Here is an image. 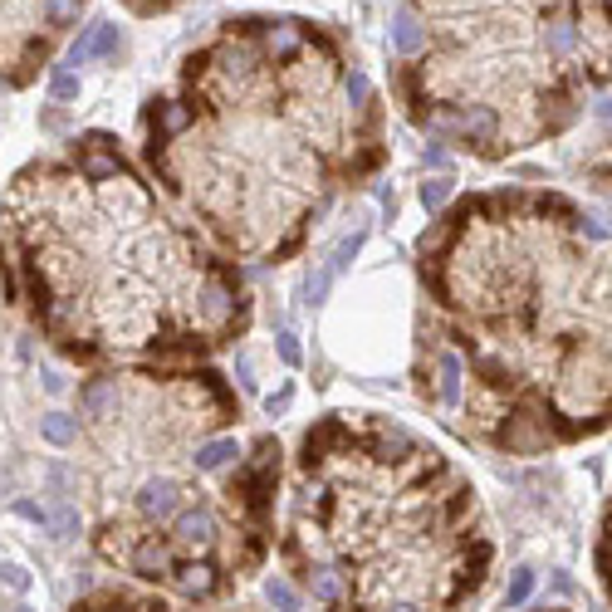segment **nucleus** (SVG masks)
<instances>
[{
  "mask_svg": "<svg viewBox=\"0 0 612 612\" xmlns=\"http://www.w3.org/2000/svg\"><path fill=\"white\" fill-rule=\"evenodd\" d=\"M148 167L235 255L279 260L378 167V94L309 20H226L148 108Z\"/></svg>",
  "mask_w": 612,
  "mask_h": 612,
  "instance_id": "obj_1",
  "label": "nucleus"
},
{
  "mask_svg": "<svg viewBox=\"0 0 612 612\" xmlns=\"http://www.w3.org/2000/svg\"><path fill=\"white\" fill-rule=\"evenodd\" d=\"M422 275L509 455L612 422V231L549 191H486L422 235Z\"/></svg>",
  "mask_w": 612,
  "mask_h": 612,
  "instance_id": "obj_2",
  "label": "nucleus"
},
{
  "mask_svg": "<svg viewBox=\"0 0 612 612\" xmlns=\"http://www.w3.org/2000/svg\"><path fill=\"white\" fill-rule=\"evenodd\" d=\"M426 50L402 64V103L480 157L554 138L612 84V0H412Z\"/></svg>",
  "mask_w": 612,
  "mask_h": 612,
  "instance_id": "obj_3",
  "label": "nucleus"
},
{
  "mask_svg": "<svg viewBox=\"0 0 612 612\" xmlns=\"http://www.w3.org/2000/svg\"><path fill=\"white\" fill-rule=\"evenodd\" d=\"M127 563H133V573L148 578V583L172 578V573H177V554H172V544H167V539H157V534H142L138 544H133V554H127Z\"/></svg>",
  "mask_w": 612,
  "mask_h": 612,
  "instance_id": "obj_4",
  "label": "nucleus"
},
{
  "mask_svg": "<svg viewBox=\"0 0 612 612\" xmlns=\"http://www.w3.org/2000/svg\"><path fill=\"white\" fill-rule=\"evenodd\" d=\"M138 509H142V519H152V524H167V519H177L181 515V486L172 480V475L148 480V486L138 490Z\"/></svg>",
  "mask_w": 612,
  "mask_h": 612,
  "instance_id": "obj_5",
  "label": "nucleus"
},
{
  "mask_svg": "<svg viewBox=\"0 0 612 612\" xmlns=\"http://www.w3.org/2000/svg\"><path fill=\"white\" fill-rule=\"evenodd\" d=\"M118 402H123V392H118V378H88L84 387H79V412L94 417V422L113 417V412H118Z\"/></svg>",
  "mask_w": 612,
  "mask_h": 612,
  "instance_id": "obj_6",
  "label": "nucleus"
},
{
  "mask_svg": "<svg viewBox=\"0 0 612 612\" xmlns=\"http://www.w3.org/2000/svg\"><path fill=\"white\" fill-rule=\"evenodd\" d=\"M216 515L206 505H191V509H181L177 519H172V534L181 539V544H191V549H206V544H211L216 539Z\"/></svg>",
  "mask_w": 612,
  "mask_h": 612,
  "instance_id": "obj_7",
  "label": "nucleus"
},
{
  "mask_svg": "<svg viewBox=\"0 0 612 612\" xmlns=\"http://www.w3.org/2000/svg\"><path fill=\"white\" fill-rule=\"evenodd\" d=\"M304 583L324 608H343V598H348V578L333 563H304Z\"/></svg>",
  "mask_w": 612,
  "mask_h": 612,
  "instance_id": "obj_8",
  "label": "nucleus"
},
{
  "mask_svg": "<svg viewBox=\"0 0 612 612\" xmlns=\"http://www.w3.org/2000/svg\"><path fill=\"white\" fill-rule=\"evenodd\" d=\"M172 583H177V593H187V598H211V593L221 588V573H216V563L191 559V563H177Z\"/></svg>",
  "mask_w": 612,
  "mask_h": 612,
  "instance_id": "obj_9",
  "label": "nucleus"
},
{
  "mask_svg": "<svg viewBox=\"0 0 612 612\" xmlns=\"http://www.w3.org/2000/svg\"><path fill=\"white\" fill-rule=\"evenodd\" d=\"M392 50H397L402 59H417V54L426 50V30H422L412 5H407V11L397 15V25H392Z\"/></svg>",
  "mask_w": 612,
  "mask_h": 612,
  "instance_id": "obj_10",
  "label": "nucleus"
},
{
  "mask_svg": "<svg viewBox=\"0 0 612 612\" xmlns=\"http://www.w3.org/2000/svg\"><path fill=\"white\" fill-rule=\"evenodd\" d=\"M40 432H44V441H54V446H74L79 441V422L69 412H50L40 422Z\"/></svg>",
  "mask_w": 612,
  "mask_h": 612,
  "instance_id": "obj_11",
  "label": "nucleus"
},
{
  "mask_svg": "<svg viewBox=\"0 0 612 612\" xmlns=\"http://www.w3.org/2000/svg\"><path fill=\"white\" fill-rule=\"evenodd\" d=\"M235 441H206V446H196V455H191V461H196V470H221V465H231L235 461Z\"/></svg>",
  "mask_w": 612,
  "mask_h": 612,
  "instance_id": "obj_12",
  "label": "nucleus"
},
{
  "mask_svg": "<svg viewBox=\"0 0 612 612\" xmlns=\"http://www.w3.org/2000/svg\"><path fill=\"white\" fill-rule=\"evenodd\" d=\"M363 241H368V226H358V231H353V235H343V241H338V250H333V260L324 264L328 275H338V270H348V260L363 250Z\"/></svg>",
  "mask_w": 612,
  "mask_h": 612,
  "instance_id": "obj_13",
  "label": "nucleus"
},
{
  "mask_svg": "<svg viewBox=\"0 0 612 612\" xmlns=\"http://www.w3.org/2000/svg\"><path fill=\"white\" fill-rule=\"evenodd\" d=\"M50 534H54V539H74V534H79V509H74V505L50 509Z\"/></svg>",
  "mask_w": 612,
  "mask_h": 612,
  "instance_id": "obj_14",
  "label": "nucleus"
},
{
  "mask_svg": "<svg viewBox=\"0 0 612 612\" xmlns=\"http://www.w3.org/2000/svg\"><path fill=\"white\" fill-rule=\"evenodd\" d=\"M264 598H270V608H279V612H295L299 608V593L289 588L285 578H270V583H264Z\"/></svg>",
  "mask_w": 612,
  "mask_h": 612,
  "instance_id": "obj_15",
  "label": "nucleus"
},
{
  "mask_svg": "<svg viewBox=\"0 0 612 612\" xmlns=\"http://www.w3.org/2000/svg\"><path fill=\"white\" fill-rule=\"evenodd\" d=\"M446 201H451V177L422 181V206H426V211H436V206H446Z\"/></svg>",
  "mask_w": 612,
  "mask_h": 612,
  "instance_id": "obj_16",
  "label": "nucleus"
},
{
  "mask_svg": "<svg viewBox=\"0 0 612 612\" xmlns=\"http://www.w3.org/2000/svg\"><path fill=\"white\" fill-rule=\"evenodd\" d=\"M598 569H602V583L612 593V509H608V524H602V544H598Z\"/></svg>",
  "mask_w": 612,
  "mask_h": 612,
  "instance_id": "obj_17",
  "label": "nucleus"
},
{
  "mask_svg": "<svg viewBox=\"0 0 612 612\" xmlns=\"http://www.w3.org/2000/svg\"><path fill=\"white\" fill-rule=\"evenodd\" d=\"M50 88H54V98H59V103L79 98V79L69 74V69H54V74H50Z\"/></svg>",
  "mask_w": 612,
  "mask_h": 612,
  "instance_id": "obj_18",
  "label": "nucleus"
},
{
  "mask_svg": "<svg viewBox=\"0 0 612 612\" xmlns=\"http://www.w3.org/2000/svg\"><path fill=\"white\" fill-rule=\"evenodd\" d=\"M529 588H534V573H529V569H515V578H509V593H505V602H509V608H519V602L529 598Z\"/></svg>",
  "mask_w": 612,
  "mask_h": 612,
  "instance_id": "obj_19",
  "label": "nucleus"
},
{
  "mask_svg": "<svg viewBox=\"0 0 612 612\" xmlns=\"http://www.w3.org/2000/svg\"><path fill=\"white\" fill-rule=\"evenodd\" d=\"M118 44H123L118 25H94V54H118Z\"/></svg>",
  "mask_w": 612,
  "mask_h": 612,
  "instance_id": "obj_20",
  "label": "nucleus"
},
{
  "mask_svg": "<svg viewBox=\"0 0 612 612\" xmlns=\"http://www.w3.org/2000/svg\"><path fill=\"white\" fill-rule=\"evenodd\" d=\"M133 15H162V11H172V5H181V0H123Z\"/></svg>",
  "mask_w": 612,
  "mask_h": 612,
  "instance_id": "obj_21",
  "label": "nucleus"
},
{
  "mask_svg": "<svg viewBox=\"0 0 612 612\" xmlns=\"http://www.w3.org/2000/svg\"><path fill=\"white\" fill-rule=\"evenodd\" d=\"M15 515L30 519V524H40V529H50V509H40L34 500H15Z\"/></svg>",
  "mask_w": 612,
  "mask_h": 612,
  "instance_id": "obj_22",
  "label": "nucleus"
},
{
  "mask_svg": "<svg viewBox=\"0 0 612 612\" xmlns=\"http://www.w3.org/2000/svg\"><path fill=\"white\" fill-rule=\"evenodd\" d=\"M0 583H5V588H15V593H25V588H30V573L15 569V563H0Z\"/></svg>",
  "mask_w": 612,
  "mask_h": 612,
  "instance_id": "obj_23",
  "label": "nucleus"
},
{
  "mask_svg": "<svg viewBox=\"0 0 612 612\" xmlns=\"http://www.w3.org/2000/svg\"><path fill=\"white\" fill-rule=\"evenodd\" d=\"M84 59H94V30H84L74 44H69V64H84Z\"/></svg>",
  "mask_w": 612,
  "mask_h": 612,
  "instance_id": "obj_24",
  "label": "nucleus"
},
{
  "mask_svg": "<svg viewBox=\"0 0 612 612\" xmlns=\"http://www.w3.org/2000/svg\"><path fill=\"white\" fill-rule=\"evenodd\" d=\"M279 358H285L289 368L299 363V343H295V333H279Z\"/></svg>",
  "mask_w": 612,
  "mask_h": 612,
  "instance_id": "obj_25",
  "label": "nucleus"
},
{
  "mask_svg": "<svg viewBox=\"0 0 612 612\" xmlns=\"http://www.w3.org/2000/svg\"><path fill=\"white\" fill-rule=\"evenodd\" d=\"M328 285H333V275H328V270H318V275H314V285H309V295H314V299H324V295H328Z\"/></svg>",
  "mask_w": 612,
  "mask_h": 612,
  "instance_id": "obj_26",
  "label": "nucleus"
},
{
  "mask_svg": "<svg viewBox=\"0 0 612 612\" xmlns=\"http://www.w3.org/2000/svg\"><path fill=\"white\" fill-rule=\"evenodd\" d=\"M382 612H426V608H422V602H387Z\"/></svg>",
  "mask_w": 612,
  "mask_h": 612,
  "instance_id": "obj_27",
  "label": "nucleus"
},
{
  "mask_svg": "<svg viewBox=\"0 0 612 612\" xmlns=\"http://www.w3.org/2000/svg\"><path fill=\"white\" fill-rule=\"evenodd\" d=\"M285 407H289V387H285V392H275V397H270V412H285Z\"/></svg>",
  "mask_w": 612,
  "mask_h": 612,
  "instance_id": "obj_28",
  "label": "nucleus"
},
{
  "mask_svg": "<svg viewBox=\"0 0 612 612\" xmlns=\"http://www.w3.org/2000/svg\"><path fill=\"white\" fill-rule=\"evenodd\" d=\"M608 157H612V138H608Z\"/></svg>",
  "mask_w": 612,
  "mask_h": 612,
  "instance_id": "obj_29",
  "label": "nucleus"
}]
</instances>
